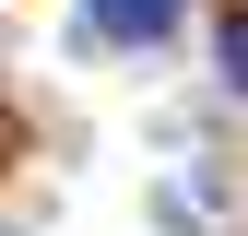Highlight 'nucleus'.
Returning <instances> with one entry per match:
<instances>
[{
	"instance_id": "f257e3e1",
	"label": "nucleus",
	"mask_w": 248,
	"mask_h": 236,
	"mask_svg": "<svg viewBox=\"0 0 248 236\" xmlns=\"http://www.w3.org/2000/svg\"><path fill=\"white\" fill-rule=\"evenodd\" d=\"M177 24V0H95V36H118V47H154Z\"/></svg>"
},
{
	"instance_id": "f03ea898",
	"label": "nucleus",
	"mask_w": 248,
	"mask_h": 236,
	"mask_svg": "<svg viewBox=\"0 0 248 236\" xmlns=\"http://www.w3.org/2000/svg\"><path fill=\"white\" fill-rule=\"evenodd\" d=\"M225 83H236V95H248V12L225 24Z\"/></svg>"
}]
</instances>
